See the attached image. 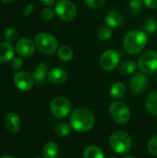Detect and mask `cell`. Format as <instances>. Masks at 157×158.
<instances>
[{
    "label": "cell",
    "mask_w": 157,
    "mask_h": 158,
    "mask_svg": "<svg viewBox=\"0 0 157 158\" xmlns=\"http://www.w3.org/2000/svg\"><path fill=\"white\" fill-rule=\"evenodd\" d=\"M5 127L10 133H17L20 129V118L15 112H9L5 118Z\"/></svg>",
    "instance_id": "obj_13"
},
{
    "label": "cell",
    "mask_w": 157,
    "mask_h": 158,
    "mask_svg": "<svg viewBox=\"0 0 157 158\" xmlns=\"http://www.w3.org/2000/svg\"><path fill=\"white\" fill-rule=\"evenodd\" d=\"M94 116L86 107H78L70 115L69 123L73 130L79 132H86L94 126Z\"/></svg>",
    "instance_id": "obj_2"
},
{
    "label": "cell",
    "mask_w": 157,
    "mask_h": 158,
    "mask_svg": "<svg viewBox=\"0 0 157 158\" xmlns=\"http://www.w3.org/2000/svg\"><path fill=\"white\" fill-rule=\"evenodd\" d=\"M71 129L69 127V125H68L67 123L64 122H60L58 124H56V126L55 127V133L61 138L67 137L70 134Z\"/></svg>",
    "instance_id": "obj_24"
},
{
    "label": "cell",
    "mask_w": 157,
    "mask_h": 158,
    "mask_svg": "<svg viewBox=\"0 0 157 158\" xmlns=\"http://www.w3.org/2000/svg\"><path fill=\"white\" fill-rule=\"evenodd\" d=\"M143 3L150 9H157V0H143Z\"/></svg>",
    "instance_id": "obj_34"
},
{
    "label": "cell",
    "mask_w": 157,
    "mask_h": 158,
    "mask_svg": "<svg viewBox=\"0 0 157 158\" xmlns=\"http://www.w3.org/2000/svg\"><path fill=\"white\" fill-rule=\"evenodd\" d=\"M145 105H146V109L148 110V112L151 115L157 117V92L152 93L147 97Z\"/></svg>",
    "instance_id": "obj_23"
},
{
    "label": "cell",
    "mask_w": 157,
    "mask_h": 158,
    "mask_svg": "<svg viewBox=\"0 0 157 158\" xmlns=\"http://www.w3.org/2000/svg\"><path fill=\"white\" fill-rule=\"evenodd\" d=\"M0 158H15V157L10 156H0Z\"/></svg>",
    "instance_id": "obj_37"
},
{
    "label": "cell",
    "mask_w": 157,
    "mask_h": 158,
    "mask_svg": "<svg viewBox=\"0 0 157 158\" xmlns=\"http://www.w3.org/2000/svg\"><path fill=\"white\" fill-rule=\"evenodd\" d=\"M123 158H135L134 156H124Z\"/></svg>",
    "instance_id": "obj_38"
},
{
    "label": "cell",
    "mask_w": 157,
    "mask_h": 158,
    "mask_svg": "<svg viewBox=\"0 0 157 158\" xmlns=\"http://www.w3.org/2000/svg\"><path fill=\"white\" fill-rule=\"evenodd\" d=\"M15 50L20 56L30 57L35 51V43L29 37H22L17 42Z\"/></svg>",
    "instance_id": "obj_11"
},
{
    "label": "cell",
    "mask_w": 157,
    "mask_h": 158,
    "mask_svg": "<svg viewBox=\"0 0 157 158\" xmlns=\"http://www.w3.org/2000/svg\"><path fill=\"white\" fill-rule=\"evenodd\" d=\"M15 54V48L11 43L6 41L0 42V62L7 63L12 60Z\"/></svg>",
    "instance_id": "obj_15"
},
{
    "label": "cell",
    "mask_w": 157,
    "mask_h": 158,
    "mask_svg": "<svg viewBox=\"0 0 157 158\" xmlns=\"http://www.w3.org/2000/svg\"><path fill=\"white\" fill-rule=\"evenodd\" d=\"M147 148L150 154L157 156V135L151 138V140L148 143Z\"/></svg>",
    "instance_id": "obj_29"
},
{
    "label": "cell",
    "mask_w": 157,
    "mask_h": 158,
    "mask_svg": "<svg viewBox=\"0 0 157 158\" xmlns=\"http://www.w3.org/2000/svg\"><path fill=\"white\" fill-rule=\"evenodd\" d=\"M33 10H34V5L32 3H30V4H28L26 6V7L24 8L22 14H23L24 17H29L33 12Z\"/></svg>",
    "instance_id": "obj_33"
},
{
    "label": "cell",
    "mask_w": 157,
    "mask_h": 158,
    "mask_svg": "<svg viewBox=\"0 0 157 158\" xmlns=\"http://www.w3.org/2000/svg\"><path fill=\"white\" fill-rule=\"evenodd\" d=\"M56 16L63 21H72L77 17V6L70 0H59L55 7Z\"/></svg>",
    "instance_id": "obj_7"
},
{
    "label": "cell",
    "mask_w": 157,
    "mask_h": 158,
    "mask_svg": "<svg viewBox=\"0 0 157 158\" xmlns=\"http://www.w3.org/2000/svg\"><path fill=\"white\" fill-rule=\"evenodd\" d=\"M143 0H130V7L132 11H139L143 6Z\"/></svg>",
    "instance_id": "obj_32"
},
{
    "label": "cell",
    "mask_w": 157,
    "mask_h": 158,
    "mask_svg": "<svg viewBox=\"0 0 157 158\" xmlns=\"http://www.w3.org/2000/svg\"><path fill=\"white\" fill-rule=\"evenodd\" d=\"M48 65L46 63H40L37 65L35 69L33 70V79L34 81L38 84H43L46 81V78L48 76Z\"/></svg>",
    "instance_id": "obj_17"
},
{
    "label": "cell",
    "mask_w": 157,
    "mask_h": 158,
    "mask_svg": "<svg viewBox=\"0 0 157 158\" xmlns=\"http://www.w3.org/2000/svg\"><path fill=\"white\" fill-rule=\"evenodd\" d=\"M126 93V86L123 82L117 81L112 84L110 88V96L113 99H118L121 98Z\"/></svg>",
    "instance_id": "obj_20"
},
{
    "label": "cell",
    "mask_w": 157,
    "mask_h": 158,
    "mask_svg": "<svg viewBox=\"0 0 157 158\" xmlns=\"http://www.w3.org/2000/svg\"><path fill=\"white\" fill-rule=\"evenodd\" d=\"M83 158H105V155L98 146L90 145L84 150Z\"/></svg>",
    "instance_id": "obj_22"
},
{
    "label": "cell",
    "mask_w": 157,
    "mask_h": 158,
    "mask_svg": "<svg viewBox=\"0 0 157 158\" xmlns=\"http://www.w3.org/2000/svg\"><path fill=\"white\" fill-rule=\"evenodd\" d=\"M148 85V79L143 72L135 73L130 80V88L132 93L140 94L146 89Z\"/></svg>",
    "instance_id": "obj_12"
},
{
    "label": "cell",
    "mask_w": 157,
    "mask_h": 158,
    "mask_svg": "<svg viewBox=\"0 0 157 158\" xmlns=\"http://www.w3.org/2000/svg\"><path fill=\"white\" fill-rule=\"evenodd\" d=\"M106 158H118L117 156H107Z\"/></svg>",
    "instance_id": "obj_39"
},
{
    "label": "cell",
    "mask_w": 157,
    "mask_h": 158,
    "mask_svg": "<svg viewBox=\"0 0 157 158\" xmlns=\"http://www.w3.org/2000/svg\"><path fill=\"white\" fill-rule=\"evenodd\" d=\"M106 0H84L85 5L92 8V9H97L102 7L105 4Z\"/></svg>",
    "instance_id": "obj_28"
},
{
    "label": "cell",
    "mask_w": 157,
    "mask_h": 158,
    "mask_svg": "<svg viewBox=\"0 0 157 158\" xmlns=\"http://www.w3.org/2000/svg\"><path fill=\"white\" fill-rule=\"evenodd\" d=\"M110 118L118 124H125L130 119V110L129 106L122 101L113 102L108 108Z\"/></svg>",
    "instance_id": "obj_5"
},
{
    "label": "cell",
    "mask_w": 157,
    "mask_h": 158,
    "mask_svg": "<svg viewBox=\"0 0 157 158\" xmlns=\"http://www.w3.org/2000/svg\"><path fill=\"white\" fill-rule=\"evenodd\" d=\"M23 65H24V62L22 58L19 56H14L12 60L10 61V66L14 70H19L20 69H22Z\"/></svg>",
    "instance_id": "obj_30"
},
{
    "label": "cell",
    "mask_w": 157,
    "mask_h": 158,
    "mask_svg": "<svg viewBox=\"0 0 157 158\" xmlns=\"http://www.w3.org/2000/svg\"><path fill=\"white\" fill-rule=\"evenodd\" d=\"M58 146L54 142H49L44 144L43 148V158H56L58 156Z\"/></svg>",
    "instance_id": "obj_18"
},
{
    "label": "cell",
    "mask_w": 157,
    "mask_h": 158,
    "mask_svg": "<svg viewBox=\"0 0 157 158\" xmlns=\"http://www.w3.org/2000/svg\"><path fill=\"white\" fill-rule=\"evenodd\" d=\"M138 68L145 75H152L157 71V52L148 50L143 52L138 59Z\"/></svg>",
    "instance_id": "obj_6"
},
{
    "label": "cell",
    "mask_w": 157,
    "mask_h": 158,
    "mask_svg": "<svg viewBox=\"0 0 157 158\" xmlns=\"http://www.w3.org/2000/svg\"><path fill=\"white\" fill-rule=\"evenodd\" d=\"M40 2L46 6H52L56 3V0H40Z\"/></svg>",
    "instance_id": "obj_35"
},
{
    "label": "cell",
    "mask_w": 157,
    "mask_h": 158,
    "mask_svg": "<svg viewBox=\"0 0 157 158\" xmlns=\"http://www.w3.org/2000/svg\"><path fill=\"white\" fill-rule=\"evenodd\" d=\"M34 43L38 50L45 55H53L58 49V42L56 38L47 32L37 34Z\"/></svg>",
    "instance_id": "obj_4"
},
{
    "label": "cell",
    "mask_w": 157,
    "mask_h": 158,
    "mask_svg": "<svg viewBox=\"0 0 157 158\" xmlns=\"http://www.w3.org/2000/svg\"><path fill=\"white\" fill-rule=\"evenodd\" d=\"M105 21L107 26H109L110 28L113 29V28L120 27L124 22V19L118 11L110 10L109 12L106 13V15L105 17Z\"/></svg>",
    "instance_id": "obj_16"
},
{
    "label": "cell",
    "mask_w": 157,
    "mask_h": 158,
    "mask_svg": "<svg viewBox=\"0 0 157 158\" xmlns=\"http://www.w3.org/2000/svg\"><path fill=\"white\" fill-rule=\"evenodd\" d=\"M120 60V54L115 49L105 50L100 56L99 64L103 70L112 71L118 68Z\"/></svg>",
    "instance_id": "obj_9"
},
{
    "label": "cell",
    "mask_w": 157,
    "mask_h": 158,
    "mask_svg": "<svg viewBox=\"0 0 157 158\" xmlns=\"http://www.w3.org/2000/svg\"><path fill=\"white\" fill-rule=\"evenodd\" d=\"M18 35H19V32H18L17 29L14 28V27H8V28H6V30L4 32L5 41H6L8 43H11V44L17 40Z\"/></svg>",
    "instance_id": "obj_26"
},
{
    "label": "cell",
    "mask_w": 157,
    "mask_h": 158,
    "mask_svg": "<svg viewBox=\"0 0 157 158\" xmlns=\"http://www.w3.org/2000/svg\"><path fill=\"white\" fill-rule=\"evenodd\" d=\"M143 31L146 33H155L157 31V21L155 19L149 18L144 21Z\"/></svg>",
    "instance_id": "obj_27"
},
{
    "label": "cell",
    "mask_w": 157,
    "mask_h": 158,
    "mask_svg": "<svg viewBox=\"0 0 157 158\" xmlns=\"http://www.w3.org/2000/svg\"><path fill=\"white\" fill-rule=\"evenodd\" d=\"M72 110L70 101L64 96L55 97L50 103V111L57 118H67Z\"/></svg>",
    "instance_id": "obj_8"
},
{
    "label": "cell",
    "mask_w": 157,
    "mask_h": 158,
    "mask_svg": "<svg viewBox=\"0 0 157 158\" xmlns=\"http://www.w3.org/2000/svg\"><path fill=\"white\" fill-rule=\"evenodd\" d=\"M138 64H136L135 61L128 59L123 61L120 66H119V71L120 73H122L123 75H130L133 74L136 69H137Z\"/></svg>",
    "instance_id": "obj_21"
},
{
    "label": "cell",
    "mask_w": 157,
    "mask_h": 158,
    "mask_svg": "<svg viewBox=\"0 0 157 158\" xmlns=\"http://www.w3.org/2000/svg\"><path fill=\"white\" fill-rule=\"evenodd\" d=\"M57 56L63 62H69L74 57V52L71 47L68 45H62L57 49Z\"/></svg>",
    "instance_id": "obj_19"
},
{
    "label": "cell",
    "mask_w": 157,
    "mask_h": 158,
    "mask_svg": "<svg viewBox=\"0 0 157 158\" xmlns=\"http://www.w3.org/2000/svg\"><path fill=\"white\" fill-rule=\"evenodd\" d=\"M148 43L147 33L144 31L135 29L130 31L123 39V48L130 56L140 54Z\"/></svg>",
    "instance_id": "obj_1"
},
{
    "label": "cell",
    "mask_w": 157,
    "mask_h": 158,
    "mask_svg": "<svg viewBox=\"0 0 157 158\" xmlns=\"http://www.w3.org/2000/svg\"><path fill=\"white\" fill-rule=\"evenodd\" d=\"M113 31L109 26H102L97 31V38L100 41H107L112 36Z\"/></svg>",
    "instance_id": "obj_25"
},
{
    "label": "cell",
    "mask_w": 157,
    "mask_h": 158,
    "mask_svg": "<svg viewBox=\"0 0 157 158\" xmlns=\"http://www.w3.org/2000/svg\"><path fill=\"white\" fill-rule=\"evenodd\" d=\"M2 3H5V4H11V3H13L15 0H0Z\"/></svg>",
    "instance_id": "obj_36"
},
{
    "label": "cell",
    "mask_w": 157,
    "mask_h": 158,
    "mask_svg": "<svg viewBox=\"0 0 157 158\" xmlns=\"http://www.w3.org/2000/svg\"><path fill=\"white\" fill-rule=\"evenodd\" d=\"M110 147L117 154H127L132 147V139L125 131H116L109 138Z\"/></svg>",
    "instance_id": "obj_3"
},
{
    "label": "cell",
    "mask_w": 157,
    "mask_h": 158,
    "mask_svg": "<svg viewBox=\"0 0 157 158\" xmlns=\"http://www.w3.org/2000/svg\"><path fill=\"white\" fill-rule=\"evenodd\" d=\"M13 81L16 87L20 91H30L34 84L33 76L27 71H18L15 73Z\"/></svg>",
    "instance_id": "obj_10"
},
{
    "label": "cell",
    "mask_w": 157,
    "mask_h": 158,
    "mask_svg": "<svg viewBox=\"0 0 157 158\" xmlns=\"http://www.w3.org/2000/svg\"><path fill=\"white\" fill-rule=\"evenodd\" d=\"M47 78L54 84H63L68 80V73L64 69L56 67L49 70Z\"/></svg>",
    "instance_id": "obj_14"
},
{
    "label": "cell",
    "mask_w": 157,
    "mask_h": 158,
    "mask_svg": "<svg viewBox=\"0 0 157 158\" xmlns=\"http://www.w3.org/2000/svg\"><path fill=\"white\" fill-rule=\"evenodd\" d=\"M55 15H56L55 10H53V9L50 8V7L44 8V9L42 11V13H41V17H42V19H43L44 20H51L52 19H54Z\"/></svg>",
    "instance_id": "obj_31"
},
{
    "label": "cell",
    "mask_w": 157,
    "mask_h": 158,
    "mask_svg": "<svg viewBox=\"0 0 157 158\" xmlns=\"http://www.w3.org/2000/svg\"><path fill=\"white\" fill-rule=\"evenodd\" d=\"M32 158H42L41 156H33Z\"/></svg>",
    "instance_id": "obj_40"
}]
</instances>
